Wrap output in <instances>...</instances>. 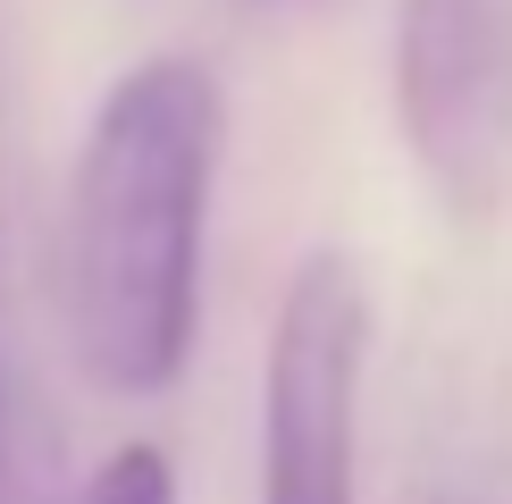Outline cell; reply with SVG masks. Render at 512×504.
<instances>
[{
    "label": "cell",
    "mask_w": 512,
    "mask_h": 504,
    "mask_svg": "<svg viewBox=\"0 0 512 504\" xmlns=\"http://www.w3.org/2000/svg\"><path fill=\"white\" fill-rule=\"evenodd\" d=\"M84 504H177V471H168V454L152 437H135V446H110L93 462Z\"/></svg>",
    "instance_id": "277c9868"
},
{
    "label": "cell",
    "mask_w": 512,
    "mask_h": 504,
    "mask_svg": "<svg viewBox=\"0 0 512 504\" xmlns=\"http://www.w3.org/2000/svg\"><path fill=\"white\" fill-rule=\"evenodd\" d=\"M361 362H370V286L345 252H311L269 320L261 504H361Z\"/></svg>",
    "instance_id": "7a4b0ae2"
},
{
    "label": "cell",
    "mask_w": 512,
    "mask_h": 504,
    "mask_svg": "<svg viewBox=\"0 0 512 504\" xmlns=\"http://www.w3.org/2000/svg\"><path fill=\"white\" fill-rule=\"evenodd\" d=\"M437 504H454V496H437Z\"/></svg>",
    "instance_id": "8992f818"
},
{
    "label": "cell",
    "mask_w": 512,
    "mask_h": 504,
    "mask_svg": "<svg viewBox=\"0 0 512 504\" xmlns=\"http://www.w3.org/2000/svg\"><path fill=\"white\" fill-rule=\"evenodd\" d=\"M395 118L445 210H496L512 177V0H403Z\"/></svg>",
    "instance_id": "3957f363"
},
{
    "label": "cell",
    "mask_w": 512,
    "mask_h": 504,
    "mask_svg": "<svg viewBox=\"0 0 512 504\" xmlns=\"http://www.w3.org/2000/svg\"><path fill=\"white\" fill-rule=\"evenodd\" d=\"M0 479H9V387H0Z\"/></svg>",
    "instance_id": "5b68a950"
},
{
    "label": "cell",
    "mask_w": 512,
    "mask_h": 504,
    "mask_svg": "<svg viewBox=\"0 0 512 504\" xmlns=\"http://www.w3.org/2000/svg\"><path fill=\"white\" fill-rule=\"evenodd\" d=\"M227 101L185 51L135 59L76 143L59 194V336L84 387L152 404L185 378L202 336V236L219 185Z\"/></svg>",
    "instance_id": "6da1fadb"
}]
</instances>
